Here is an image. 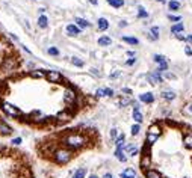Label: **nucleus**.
Masks as SVG:
<instances>
[{
	"mask_svg": "<svg viewBox=\"0 0 192 178\" xmlns=\"http://www.w3.org/2000/svg\"><path fill=\"white\" fill-rule=\"evenodd\" d=\"M64 142H65L67 146H70V148H80V146H83V144H85V137L80 135H70L68 137L64 139Z\"/></svg>",
	"mask_w": 192,
	"mask_h": 178,
	"instance_id": "nucleus-1",
	"label": "nucleus"
},
{
	"mask_svg": "<svg viewBox=\"0 0 192 178\" xmlns=\"http://www.w3.org/2000/svg\"><path fill=\"white\" fill-rule=\"evenodd\" d=\"M2 109H3V112L8 115V116H11V118H15V116H20L21 115V112L18 110L15 106H12L11 103H8V101H2Z\"/></svg>",
	"mask_w": 192,
	"mask_h": 178,
	"instance_id": "nucleus-2",
	"label": "nucleus"
},
{
	"mask_svg": "<svg viewBox=\"0 0 192 178\" xmlns=\"http://www.w3.org/2000/svg\"><path fill=\"white\" fill-rule=\"evenodd\" d=\"M54 160L58 161V163H61V165H64V163H68V161L71 160V151H68V150H58L56 153H54Z\"/></svg>",
	"mask_w": 192,
	"mask_h": 178,
	"instance_id": "nucleus-3",
	"label": "nucleus"
},
{
	"mask_svg": "<svg viewBox=\"0 0 192 178\" xmlns=\"http://www.w3.org/2000/svg\"><path fill=\"white\" fill-rule=\"evenodd\" d=\"M64 100H65V103H68V104H74L76 103V92L73 89H70V88H67L64 91Z\"/></svg>",
	"mask_w": 192,
	"mask_h": 178,
	"instance_id": "nucleus-4",
	"label": "nucleus"
},
{
	"mask_svg": "<svg viewBox=\"0 0 192 178\" xmlns=\"http://www.w3.org/2000/svg\"><path fill=\"white\" fill-rule=\"evenodd\" d=\"M45 77H47V80H49L50 83H56V82H59L62 79V76L58 71H47V73H45Z\"/></svg>",
	"mask_w": 192,
	"mask_h": 178,
	"instance_id": "nucleus-5",
	"label": "nucleus"
},
{
	"mask_svg": "<svg viewBox=\"0 0 192 178\" xmlns=\"http://www.w3.org/2000/svg\"><path fill=\"white\" fill-rule=\"evenodd\" d=\"M139 100L142 103H147V104H151V103L154 101V95L151 92H145V94H141L139 95Z\"/></svg>",
	"mask_w": 192,
	"mask_h": 178,
	"instance_id": "nucleus-6",
	"label": "nucleus"
},
{
	"mask_svg": "<svg viewBox=\"0 0 192 178\" xmlns=\"http://www.w3.org/2000/svg\"><path fill=\"white\" fill-rule=\"evenodd\" d=\"M124 151L129 154V155H136V154H138V146L135 144H129L124 146Z\"/></svg>",
	"mask_w": 192,
	"mask_h": 178,
	"instance_id": "nucleus-7",
	"label": "nucleus"
},
{
	"mask_svg": "<svg viewBox=\"0 0 192 178\" xmlns=\"http://www.w3.org/2000/svg\"><path fill=\"white\" fill-rule=\"evenodd\" d=\"M67 32H68V35H71V36H76V35L80 33V27H79L77 24H68L67 26Z\"/></svg>",
	"mask_w": 192,
	"mask_h": 178,
	"instance_id": "nucleus-8",
	"label": "nucleus"
},
{
	"mask_svg": "<svg viewBox=\"0 0 192 178\" xmlns=\"http://www.w3.org/2000/svg\"><path fill=\"white\" fill-rule=\"evenodd\" d=\"M141 166L144 168V169H147L150 166V154H148V150H145V153L142 155V159H141Z\"/></svg>",
	"mask_w": 192,
	"mask_h": 178,
	"instance_id": "nucleus-9",
	"label": "nucleus"
},
{
	"mask_svg": "<svg viewBox=\"0 0 192 178\" xmlns=\"http://www.w3.org/2000/svg\"><path fill=\"white\" fill-rule=\"evenodd\" d=\"M159 32H160V29H159L157 26H153L151 30H150V33H148V38L153 39V41H156L157 38H159Z\"/></svg>",
	"mask_w": 192,
	"mask_h": 178,
	"instance_id": "nucleus-10",
	"label": "nucleus"
},
{
	"mask_svg": "<svg viewBox=\"0 0 192 178\" xmlns=\"http://www.w3.org/2000/svg\"><path fill=\"white\" fill-rule=\"evenodd\" d=\"M115 155H117V159H118L120 161H126V160H127L126 151H124L122 148H117V151H115Z\"/></svg>",
	"mask_w": 192,
	"mask_h": 178,
	"instance_id": "nucleus-11",
	"label": "nucleus"
},
{
	"mask_svg": "<svg viewBox=\"0 0 192 178\" xmlns=\"http://www.w3.org/2000/svg\"><path fill=\"white\" fill-rule=\"evenodd\" d=\"M121 178H136V172H135V169H126L121 172Z\"/></svg>",
	"mask_w": 192,
	"mask_h": 178,
	"instance_id": "nucleus-12",
	"label": "nucleus"
},
{
	"mask_svg": "<svg viewBox=\"0 0 192 178\" xmlns=\"http://www.w3.org/2000/svg\"><path fill=\"white\" fill-rule=\"evenodd\" d=\"M76 24H77L80 29H86V27H89V26H91V23H89V21H86L85 18H76Z\"/></svg>",
	"mask_w": 192,
	"mask_h": 178,
	"instance_id": "nucleus-13",
	"label": "nucleus"
},
{
	"mask_svg": "<svg viewBox=\"0 0 192 178\" xmlns=\"http://www.w3.org/2000/svg\"><path fill=\"white\" fill-rule=\"evenodd\" d=\"M184 30V26L182 24V23H177V24H174L173 27H171V32L174 35H177V33H182Z\"/></svg>",
	"mask_w": 192,
	"mask_h": 178,
	"instance_id": "nucleus-14",
	"label": "nucleus"
},
{
	"mask_svg": "<svg viewBox=\"0 0 192 178\" xmlns=\"http://www.w3.org/2000/svg\"><path fill=\"white\" fill-rule=\"evenodd\" d=\"M122 41L127 44H132V45H138L139 44V39L138 38H133V36H122Z\"/></svg>",
	"mask_w": 192,
	"mask_h": 178,
	"instance_id": "nucleus-15",
	"label": "nucleus"
},
{
	"mask_svg": "<svg viewBox=\"0 0 192 178\" xmlns=\"http://www.w3.org/2000/svg\"><path fill=\"white\" fill-rule=\"evenodd\" d=\"M145 177H147V178H162V175H160L157 170L147 169V170H145Z\"/></svg>",
	"mask_w": 192,
	"mask_h": 178,
	"instance_id": "nucleus-16",
	"label": "nucleus"
},
{
	"mask_svg": "<svg viewBox=\"0 0 192 178\" xmlns=\"http://www.w3.org/2000/svg\"><path fill=\"white\" fill-rule=\"evenodd\" d=\"M38 26H39L41 29H45V27L49 26V20H47L45 15H39V18H38Z\"/></svg>",
	"mask_w": 192,
	"mask_h": 178,
	"instance_id": "nucleus-17",
	"label": "nucleus"
},
{
	"mask_svg": "<svg viewBox=\"0 0 192 178\" xmlns=\"http://www.w3.org/2000/svg\"><path fill=\"white\" fill-rule=\"evenodd\" d=\"M97 26H98V29H100V30H106V29L109 27V23H107V20H106V18H98Z\"/></svg>",
	"mask_w": 192,
	"mask_h": 178,
	"instance_id": "nucleus-18",
	"label": "nucleus"
},
{
	"mask_svg": "<svg viewBox=\"0 0 192 178\" xmlns=\"http://www.w3.org/2000/svg\"><path fill=\"white\" fill-rule=\"evenodd\" d=\"M111 44H112V39H111L109 36H101V38H98V45L106 47V45H111Z\"/></svg>",
	"mask_w": 192,
	"mask_h": 178,
	"instance_id": "nucleus-19",
	"label": "nucleus"
},
{
	"mask_svg": "<svg viewBox=\"0 0 192 178\" xmlns=\"http://www.w3.org/2000/svg\"><path fill=\"white\" fill-rule=\"evenodd\" d=\"M148 80H150V83H160L163 79H162V77H160L156 73V74H150V76H148Z\"/></svg>",
	"mask_w": 192,
	"mask_h": 178,
	"instance_id": "nucleus-20",
	"label": "nucleus"
},
{
	"mask_svg": "<svg viewBox=\"0 0 192 178\" xmlns=\"http://www.w3.org/2000/svg\"><path fill=\"white\" fill-rule=\"evenodd\" d=\"M162 97H163L165 100H168V101H171V100L175 98V94L173 92V91H163V92H162Z\"/></svg>",
	"mask_w": 192,
	"mask_h": 178,
	"instance_id": "nucleus-21",
	"label": "nucleus"
},
{
	"mask_svg": "<svg viewBox=\"0 0 192 178\" xmlns=\"http://www.w3.org/2000/svg\"><path fill=\"white\" fill-rule=\"evenodd\" d=\"M168 6H169L171 11H179V9H180V3H179L177 0H169V2H168Z\"/></svg>",
	"mask_w": 192,
	"mask_h": 178,
	"instance_id": "nucleus-22",
	"label": "nucleus"
},
{
	"mask_svg": "<svg viewBox=\"0 0 192 178\" xmlns=\"http://www.w3.org/2000/svg\"><path fill=\"white\" fill-rule=\"evenodd\" d=\"M56 118L59 119V121H68L71 116H70V113H68V112H59Z\"/></svg>",
	"mask_w": 192,
	"mask_h": 178,
	"instance_id": "nucleus-23",
	"label": "nucleus"
},
{
	"mask_svg": "<svg viewBox=\"0 0 192 178\" xmlns=\"http://www.w3.org/2000/svg\"><path fill=\"white\" fill-rule=\"evenodd\" d=\"M183 145L188 148V150H192V135H188L186 137H184Z\"/></svg>",
	"mask_w": 192,
	"mask_h": 178,
	"instance_id": "nucleus-24",
	"label": "nucleus"
},
{
	"mask_svg": "<svg viewBox=\"0 0 192 178\" xmlns=\"http://www.w3.org/2000/svg\"><path fill=\"white\" fill-rule=\"evenodd\" d=\"M30 76L34 77V79H41V77H44V71H41V69H32L30 71Z\"/></svg>",
	"mask_w": 192,
	"mask_h": 178,
	"instance_id": "nucleus-25",
	"label": "nucleus"
},
{
	"mask_svg": "<svg viewBox=\"0 0 192 178\" xmlns=\"http://www.w3.org/2000/svg\"><path fill=\"white\" fill-rule=\"evenodd\" d=\"M133 119L136 121V124L142 122V113H141L138 109H136V110H133Z\"/></svg>",
	"mask_w": 192,
	"mask_h": 178,
	"instance_id": "nucleus-26",
	"label": "nucleus"
},
{
	"mask_svg": "<svg viewBox=\"0 0 192 178\" xmlns=\"http://www.w3.org/2000/svg\"><path fill=\"white\" fill-rule=\"evenodd\" d=\"M147 133H150V135H156V136H160V128L157 127V125H151V127L148 128V131Z\"/></svg>",
	"mask_w": 192,
	"mask_h": 178,
	"instance_id": "nucleus-27",
	"label": "nucleus"
},
{
	"mask_svg": "<svg viewBox=\"0 0 192 178\" xmlns=\"http://www.w3.org/2000/svg\"><path fill=\"white\" fill-rule=\"evenodd\" d=\"M157 139H159V136L156 135H150V133H147V144L148 145H153L154 142H156Z\"/></svg>",
	"mask_w": 192,
	"mask_h": 178,
	"instance_id": "nucleus-28",
	"label": "nucleus"
},
{
	"mask_svg": "<svg viewBox=\"0 0 192 178\" xmlns=\"http://www.w3.org/2000/svg\"><path fill=\"white\" fill-rule=\"evenodd\" d=\"M138 17L139 18H148V12L142 8V6H139V8H138Z\"/></svg>",
	"mask_w": 192,
	"mask_h": 178,
	"instance_id": "nucleus-29",
	"label": "nucleus"
},
{
	"mask_svg": "<svg viewBox=\"0 0 192 178\" xmlns=\"http://www.w3.org/2000/svg\"><path fill=\"white\" fill-rule=\"evenodd\" d=\"M12 130H11V127H8V125H5V124H0V133L2 135H9Z\"/></svg>",
	"mask_w": 192,
	"mask_h": 178,
	"instance_id": "nucleus-30",
	"label": "nucleus"
},
{
	"mask_svg": "<svg viewBox=\"0 0 192 178\" xmlns=\"http://www.w3.org/2000/svg\"><path fill=\"white\" fill-rule=\"evenodd\" d=\"M71 64L74 67H83V60L79 59V58H71Z\"/></svg>",
	"mask_w": 192,
	"mask_h": 178,
	"instance_id": "nucleus-31",
	"label": "nucleus"
},
{
	"mask_svg": "<svg viewBox=\"0 0 192 178\" xmlns=\"http://www.w3.org/2000/svg\"><path fill=\"white\" fill-rule=\"evenodd\" d=\"M109 5H111V6H114V8H121L122 5H124V0H112Z\"/></svg>",
	"mask_w": 192,
	"mask_h": 178,
	"instance_id": "nucleus-32",
	"label": "nucleus"
},
{
	"mask_svg": "<svg viewBox=\"0 0 192 178\" xmlns=\"http://www.w3.org/2000/svg\"><path fill=\"white\" fill-rule=\"evenodd\" d=\"M117 148H122L124 146V135H120L118 136V139H117Z\"/></svg>",
	"mask_w": 192,
	"mask_h": 178,
	"instance_id": "nucleus-33",
	"label": "nucleus"
},
{
	"mask_svg": "<svg viewBox=\"0 0 192 178\" xmlns=\"http://www.w3.org/2000/svg\"><path fill=\"white\" fill-rule=\"evenodd\" d=\"M168 69V64H166V60L165 62H160L159 64V67H157V73L160 71V73H163V71H166Z\"/></svg>",
	"mask_w": 192,
	"mask_h": 178,
	"instance_id": "nucleus-34",
	"label": "nucleus"
},
{
	"mask_svg": "<svg viewBox=\"0 0 192 178\" xmlns=\"http://www.w3.org/2000/svg\"><path fill=\"white\" fill-rule=\"evenodd\" d=\"M85 174H86V170L85 169H79L76 174H74V177L73 178H85Z\"/></svg>",
	"mask_w": 192,
	"mask_h": 178,
	"instance_id": "nucleus-35",
	"label": "nucleus"
},
{
	"mask_svg": "<svg viewBox=\"0 0 192 178\" xmlns=\"http://www.w3.org/2000/svg\"><path fill=\"white\" fill-rule=\"evenodd\" d=\"M139 130H141L139 124H135V125H133V127H132V135H133V136L139 135Z\"/></svg>",
	"mask_w": 192,
	"mask_h": 178,
	"instance_id": "nucleus-36",
	"label": "nucleus"
},
{
	"mask_svg": "<svg viewBox=\"0 0 192 178\" xmlns=\"http://www.w3.org/2000/svg\"><path fill=\"white\" fill-rule=\"evenodd\" d=\"M47 51H49V54H52V56H58V54H59V50H58L56 47H50Z\"/></svg>",
	"mask_w": 192,
	"mask_h": 178,
	"instance_id": "nucleus-37",
	"label": "nucleus"
},
{
	"mask_svg": "<svg viewBox=\"0 0 192 178\" xmlns=\"http://www.w3.org/2000/svg\"><path fill=\"white\" fill-rule=\"evenodd\" d=\"M153 59H154V62H157V64L165 62V58H163V56H160V54H154V56H153Z\"/></svg>",
	"mask_w": 192,
	"mask_h": 178,
	"instance_id": "nucleus-38",
	"label": "nucleus"
},
{
	"mask_svg": "<svg viewBox=\"0 0 192 178\" xmlns=\"http://www.w3.org/2000/svg\"><path fill=\"white\" fill-rule=\"evenodd\" d=\"M168 18H169V20H171L173 23H179V21L182 20V17H179V15H171V14L168 15Z\"/></svg>",
	"mask_w": 192,
	"mask_h": 178,
	"instance_id": "nucleus-39",
	"label": "nucleus"
},
{
	"mask_svg": "<svg viewBox=\"0 0 192 178\" xmlns=\"http://www.w3.org/2000/svg\"><path fill=\"white\" fill-rule=\"evenodd\" d=\"M105 95H106V97H112V95H114V91H112V89H109V88H106V89H105Z\"/></svg>",
	"mask_w": 192,
	"mask_h": 178,
	"instance_id": "nucleus-40",
	"label": "nucleus"
},
{
	"mask_svg": "<svg viewBox=\"0 0 192 178\" xmlns=\"http://www.w3.org/2000/svg\"><path fill=\"white\" fill-rule=\"evenodd\" d=\"M182 33H183V32H182ZM182 33H177V35H175V38H177L179 41H186V36H184V35H182Z\"/></svg>",
	"mask_w": 192,
	"mask_h": 178,
	"instance_id": "nucleus-41",
	"label": "nucleus"
},
{
	"mask_svg": "<svg viewBox=\"0 0 192 178\" xmlns=\"http://www.w3.org/2000/svg\"><path fill=\"white\" fill-rule=\"evenodd\" d=\"M96 95L97 97H105V89H97Z\"/></svg>",
	"mask_w": 192,
	"mask_h": 178,
	"instance_id": "nucleus-42",
	"label": "nucleus"
},
{
	"mask_svg": "<svg viewBox=\"0 0 192 178\" xmlns=\"http://www.w3.org/2000/svg\"><path fill=\"white\" fill-rule=\"evenodd\" d=\"M120 104L124 107L126 104H129V98H121V100H120Z\"/></svg>",
	"mask_w": 192,
	"mask_h": 178,
	"instance_id": "nucleus-43",
	"label": "nucleus"
},
{
	"mask_svg": "<svg viewBox=\"0 0 192 178\" xmlns=\"http://www.w3.org/2000/svg\"><path fill=\"white\" fill-rule=\"evenodd\" d=\"M117 135H118L117 128H112V130H111V137H112V139H115V137H117Z\"/></svg>",
	"mask_w": 192,
	"mask_h": 178,
	"instance_id": "nucleus-44",
	"label": "nucleus"
},
{
	"mask_svg": "<svg viewBox=\"0 0 192 178\" xmlns=\"http://www.w3.org/2000/svg\"><path fill=\"white\" fill-rule=\"evenodd\" d=\"M21 142H23V140H21V137H15V139L12 140V144H14V145H20Z\"/></svg>",
	"mask_w": 192,
	"mask_h": 178,
	"instance_id": "nucleus-45",
	"label": "nucleus"
},
{
	"mask_svg": "<svg viewBox=\"0 0 192 178\" xmlns=\"http://www.w3.org/2000/svg\"><path fill=\"white\" fill-rule=\"evenodd\" d=\"M165 77H166V79H169V80H171V79L174 80V79H175V76H174V74H171V73H166Z\"/></svg>",
	"mask_w": 192,
	"mask_h": 178,
	"instance_id": "nucleus-46",
	"label": "nucleus"
},
{
	"mask_svg": "<svg viewBox=\"0 0 192 178\" xmlns=\"http://www.w3.org/2000/svg\"><path fill=\"white\" fill-rule=\"evenodd\" d=\"M120 76V71H115V73H112V74H111V77H112V79H115V77H118Z\"/></svg>",
	"mask_w": 192,
	"mask_h": 178,
	"instance_id": "nucleus-47",
	"label": "nucleus"
},
{
	"mask_svg": "<svg viewBox=\"0 0 192 178\" xmlns=\"http://www.w3.org/2000/svg\"><path fill=\"white\" fill-rule=\"evenodd\" d=\"M133 64H135V59H130V60L126 62V65H133Z\"/></svg>",
	"mask_w": 192,
	"mask_h": 178,
	"instance_id": "nucleus-48",
	"label": "nucleus"
},
{
	"mask_svg": "<svg viewBox=\"0 0 192 178\" xmlns=\"http://www.w3.org/2000/svg\"><path fill=\"white\" fill-rule=\"evenodd\" d=\"M186 54H189V56H192V50L189 48V47H186Z\"/></svg>",
	"mask_w": 192,
	"mask_h": 178,
	"instance_id": "nucleus-49",
	"label": "nucleus"
},
{
	"mask_svg": "<svg viewBox=\"0 0 192 178\" xmlns=\"http://www.w3.org/2000/svg\"><path fill=\"white\" fill-rule=\"evenodd\" d=\"M186 41L192 44V35H189V36H186Z\"/></svg>",
	"mask_w": 192,
	"mask_h": 178,
	"instance_id": "nucleus-50",
	"label": "nucleus"
},
{
	"mask_svg": "<svg viewBox=\"0 0 192 178\" xmlns=\"http://www.w3.org/2000/svg\"><path fill=\"white\" fill-rule=\"evenodd\" d=\"M122 92H126V94H132V91H130V89H127V88H124V89H122Z\"/></svg>",
	"mask_w": 192,
	"mask_h": 178,
	"instance_id": "nucleus-51",
	"label": "nucleus"
},
{
	"mask_svg": "<svg viewBox=\"0 0 192 178\" xmlns=\"http://www.w3.org/2000/svg\"><path fill=\"white\" fill-rule=\"evenodd\" d=\"M126 26H127V23H126V21H121V23H120V27H126Z\"/></svg>",
	"mask_w": 192,
	"mask_h": 178,
	"instance_id": "nucleus-52",
	"label": "nucleus"
},
{
	"mask_svg": "<svg viewBox=\"0 0 192 178\" xmlns=\"http://www.w3.org/2000/svg\"><path fill=\"white\" fill-rule=\"evenodd\" d=\"M89 2H91L92 5H97V3H98V0H89Z\"/></svg>",
	"mask_w": 192,
	"mask_h": 178,
	"instance_id": "nucleus-53",
	"label": "nucleus"
},
{
	"mask_svg": "<svg viewBox=\"0 0 192 178\" xmlns=\"http://www.w3.org/2000/svg\"><path fill=\"white\" fill-rule=\"evenodd\" d=\"M105 178H112V175H111V174H106Z\"/></svg>",
	"mask_w": 192,
	"mask_h": 178,
	"instance_id": "nucleus-54",
	"label": "nucleus"
},
{
	"mask_svg": "<svg viewBox=\"0 0 192 178\" xmlns=\"http://www.w3.org/2000/svg\"><path fill=\"white\" fill-rule=\"evenodd\" d=\"M157 2H160V3H165L166 0H157Z\"/></svg>",
	"mask_w": 192,
	"mask_h": 178,
	"instance_id": "nucleus-55",
	"label": "nucleus"
},
{
	"mask_svg": "<svg viewBox=\"0 0 192 178\" xmlns=\"http://www.w3.org/2000/svg\"><path fill=\"white\" fill-rule=\"evenodd\" d=\"M89 178H98V177H97V175H91V177H89Z\"/></svg>",
	"mask_w": 192,
	"mask_h": 178,
	"instance_id": "nucleus-56",
	"label": "nucleus"
},
{
	"mask_svg": "<svg viewBox=\"0 0 192 178\" xmlns=\"http://www.w3.org/2000/svg\"><path fill=\"white\" fill-rule=\"evenodd\" d=\"M189 110H191V112H192V106H191V107H189Z\"/></svg>",
	"mask_w": 192,
	"mask_h": 178,
	"instance_id": "nucleus-57",
	"label": "nucleus"
},
{
	"mask_svg": "<svg viewBox=\"0 0 192 178\" xmlns=\"http://www.w3.org/2000/svg\"><path fill=\"white\" fill-rule=\"evenodd\" d=\"M111 2H112V0H107V3H111Z\"/></svg>",
	"mask_w": 192,
	"mask_h": 178,
	"instance_id": "nucleus-58",
	"label": "nucleus"
}]
</instances>
